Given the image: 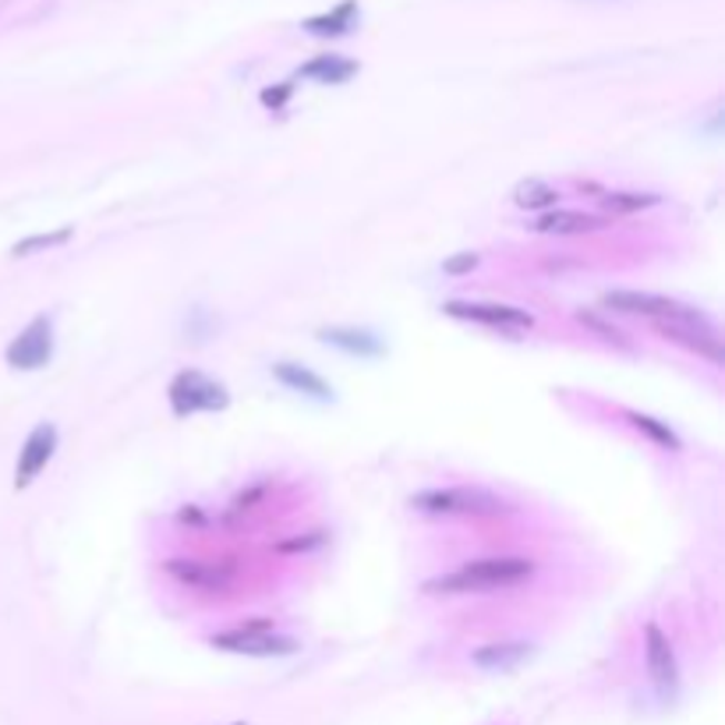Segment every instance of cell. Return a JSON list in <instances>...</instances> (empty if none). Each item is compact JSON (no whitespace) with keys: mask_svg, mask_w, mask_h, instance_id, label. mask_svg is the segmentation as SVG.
Segmentation results:
<instances>
[{"mask_svg":"<svg viewBox=\"0 0 725 725\" xmlns=\"http://www.w3.org/2000/svg\"><path fill=\"white\" fill-rule=\"evenodd\" d=\"M53 450H57V429L50 425V422H43V425H36L32 432H29V439H26V446H22V453H18V467H14V485L18 489H26L36 474H40L47 464H50V456H53Z\"/></svg>","mask_w":725,"mask_h":725,"instance_id":"obj_10","label":"cell"},{"mask_svg":"<svg viewBox=\"0 0 725 725\" xmlns=\"http://www.w3.org/2000/svg\"><path fill=\"white\" fill-rule=\"evenodd\" d=\"M291 97V85H280V89H265L262 92V103L265 107H283V100Z\"/></svg>","mask_w":725,"mask_h":725,"instance_id":"obj_24","label":"cell"},{"mask_svg":"<svg viewBox=\"0 0 725 725\" xmlns=\"http://www.w3.org/2000/svg\"><path fill=\"white\" fill-rule=\"evenodd\" d=\"M474 265H479V255H474V252H461V255H453V259L443 262V273H450V276H464V273L474 270Z\"/></svg>","mask_w":725,"mask_h":725,"instance_id":"obj_22","label":"cell"},{"mask_svg":"<svg viewBox=\"0 0 725 725\" xmlns=\"http://www.w3.org/2000/svg\"><path fill=\"white\" fill-rule=\"evenodd\" d=\"M354 74H358V64L348 61V57H336V53H322V57H315V61H309L301 68V79L326 82V85L351 82Z\"/></svg>","mask_w":725,"mask_h":725,"instance_id":"obj_14","label":"cell"},{"mask_svg":"<svg viewBox=\"0 0 725 725\" xmlns=\"http://www.w3.org/2000/svg\"><path fill=\"white\" fill-rule=\"evenodd\" d=\"M326 343H333V348L340 351H348V354H361V358H372L379 354L383 348H379V340L365 330H322L319 333Z\"/></svg>","mask_w":725,"mask_h":725,"instance_id":"obj_17","label":"cell"},{"mask_svg":"<svg viewBox=\"0 0 725 725\" xmlns=\"http://www.w3.org/2000/svg\"><path fill=\"white\" fill-rule=\"evenodd\" d=\"M411 506L425 510V513H464V517H500L506 513V503L500 495H492L485 489H429L417 492Z\"/></svg>","mask_w":725,"mask_h":725,"instance_id":"obj_2","label":"cell"},{"mask_svg":"<svg viewBox=\"0 0 725 725\" xmlns=\"http://www.w3.org/2000/svg\"><path fill=\"white\" fill-rule=\"evenodd\" d=\"M273 375L280 379L283 386H291L294 393H309L315 400H330L333 396L326 379H319L315 372H309L304 365H294V361H280V365L273 369Z\"/></svg>","mask_w":725,"mask_h":725,"instance_id":"obj_15","label":"cell"},{"mask_svg":"<svg viewBox=\"0 0 725 725\" xmlns=\"http://www.w3.org/2000/svg\"><path fill=\"white\" fill-rule=\"evenodd\" d=\"M167 574L188 584V587H195V591H209V595H217V591H226L234 584V566L231 563H209V560H167Z\"/></svg>","mask_w":725,"mask_h":725,"instance_id":"obj_7","label":"cell"},{"mask_svg":"<svg viewBox=\"0 0 725 725\" xmlns=\"http://www.w3.org/2000/svg\"><path fill=\"white\" fill-rule=\"evenodd\" d=\"M531 226L538 234H595L605 223L598 217H587V213H563V209H556V213L538 217Z\"/></svg>","mask_w":725,"mask_h":725,"instance_id":"obj_13","label":"cell"},{"mask_svg":"<svg viewBox=\"0 0 725 725\" xmlns=\"http://www.w3.org/2000/svg\"><path fill=\"white\" fill-rule=\"evenodd\" d=\"M602 205L608 213H641L647 205H658V195L655 192H608Z\"/></svg>","mask_w":725,"mask_h":725,"instance_id":"obj_19","label":"cell"},{"mask_svg":"<svg viewBox=\"0 0 725 725\" xmlns=\"http://www.w3.org/2000/svg\"><path fill=\"white\" fill-rule=\"evenodd\" d=\"M605 309L613 312H626V315H647V319H673L679 312H686V304L679 301H669V298H658V294H641V291H608L602 298Z\"/></svg>","mask_w":725,"mask_h":725,"instance_id":"obj_11","label":"cell"},{"mask_svg":"<svg viewBox=\"0 0 725 725\" xmlns=\"http://www.w3.org/2000/svg\"><path fill=\"white\" fill-rule=\"evenodd\" d=\"M630 417H634V425H637L641 432L652 435L658 446H665V450H679V439H676V432H673L669 425H662L658 417H647V414H630Z\"/></svg>","mask_w":725,"mask_h":725,"instance_id":"obj_21","label":"cell"},{"mask_svg":"<svg viewBox=\"0 0 725 725\" xmlns=\"http://www.w3.org/2000/svg\"><path fill=\"white\" fill-rule=\"evenodd\" d=\"M655 326H658L662 336H669V340L683 343V348H691L694 354L708 358L712 365H722V340H718V333H715L712 322L704 319L701 312L686 309V312H679V315H673V319L655 322Z\"/></svg>","mask_w":725,"mask_h":725,"instance_id":"obj_3","label":"cell"},{"mask_svg":"<svg viewBox=\"0 0 725 725\" xmlns=\"http://www.w3.org/2000/svg\"><path fill=\"white\" fill-rule=\"evenodd\" d=\"M358 22V4L354 0H343L340 8H333L330 14H319V18H309L304 22V32H312V36H322V40H333V36H343V32H351Z\"/></svg>","mask_w":725,"mask_h":725,"instance_id":"obj_16","label":"cell"},{"mask_svg":"<svg viewBox=\"0 0 725 725\" xmlns=\"http://www.w3.org/2000/svg\"><path fill=\"white\" fill-rule=\"evenodd\" d=\"M71 238V231L64 226V231H53V234H32V238H26V241H18L11 252L14 255H36V252H50V248H57V244H64Z\"/></svg>","mask_w":725,"mask_h":725,"instance_id":"obj_20","label":"cell"},{"mask_svg":"<svg viewBox=\"0 0 725 725\" xmlns=\"http://www.w3.org/2000/svg\"><path fill=\"white\" fill-rule=\"evenodd\" d=\"M527 655H531V647L524 641H503V644L479 647V652L471 655V662L479 665V669H489V673H506V669H517Z\"/></svg>","mask_w":725,"mask_h":725,"instance_id":"obj_12","label":"cell"},{"mask_svg":"<svg viewBox=\"0 0 725 725\" xmlns=\"http://www.w3.org/2000/svg\"><path fill=\"white\" fill-rule=\"evenodd\" d=\"M226 390L213 379H205L202 372H181L170 383V407L174 414H195V411H223L226 407Z\"/></svg>","mask_w":725,"mask_h":725,"instance_id":"obj_4","label":"cell"},{"mask_svg":"<svg viewBox=\"0 0 725 725\" xmlns=\"http://www.w3.org/2000/svg\"><path fill=\"white\" fill-rule=\"evenodd\" d=\"M443 312L453 319H467V322H482V326L495 330H531L534 319L524 309H513V304H471V301H446Z\"/></svg>","mask_w":725,"mask_h":725,"instance_id":"obj_8","label":"cell"},{"mask_svg":"<svg viewBox=\"0 0 725 725\" xmlns=\"http://www.w3.org/2000/svg\"><path fill=\"white\" fill-rule=\"evenodd\" d=\"M534 574V563L521 556H495V560H474L464 563L456 574L429 581L425 591L432 595H461V591H492V587H513Z\"/></svg>","mask_w":725,"mask_h":725,"instance_id":"obj_1","label":"cell"},{"mask_svg":"<svg viewBox=\"0 0 725 725\" xmlns=\"http://www.w3.org/2000/svg\"><path fill=\"white\" fill-rule=\"evenodd\" d=\"M53 354V322L47 315L32 319L29 326L11 340L8 348V365L11 369H22V372H32V369H43Z\"/></svg>","mask_w":725,"mask_h":725,"instance_id":"obj_6","label":"cell"},{"mask_svg":"<svg viewBox=\"0 0 725 725\" xmlns=\"http://www.w3.org/2000/svg\"><path fill=\"white\" fill-rule=\"evenodd\" d=\"M513 202H517L521 209H548V205H556L560 202V192L552 184L545 181H524L513 188Z\"/></svg>","mask_w":725,"mask_h":725,"instance_id":"obj_18","label":"cell"},{"mask_svg":"<svg viewBox=\"0 0 725 725\" xmlns=\"http://www.w3.org/2000/svg\"><path fill=\"white\" fill-rule=\"evenodd\" d=\"M644 655H647V673H652L658 694H673L679 683V665L669 637L662 634L658 623H647L644 630Z\"/></svg>","mask_w":725,"mask_h":725,"instance_id":"obj_9","label":"cell"},{"mask_svg":"<svg viewBox=\"0 0 725 725\" xmlns=\"http://www.w3.org/2000/svg\"><path fill=\"white\" fill-rule=\"evenodd\" d=\"M217 647L223 652H234V655H248V658H283V655H294L298 652V641L291 637H276L265 630V623L259 626H241V630H226V634L213 637Z\"/></svg>","mask_w":725,"mask_h":725,"instance_id":"obj_5","label":"cell"},{"mask_svg":"<svg viewBox=\"0 0 725 725\" xmlns=\"http://www.w3.org/2000/svg\"><path fill=\"white\" fill-rule=\"evenodd\" d=\"M322 545V531H312V538H291V542H283L280 548L283 552H301V548H315Z\"/></svg>","mask_w":725,"mask_h":725,"instance_id":"obj_23","label":"cell"}]
</instances>
